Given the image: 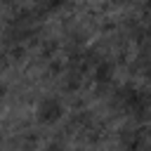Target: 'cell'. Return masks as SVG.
<instances>
[{"instance_id": "1", "label": "cell", "mask_w": 151, "mask_h": 151, "mask_svg": "<svg viewBox=\"0 0 151 151\" xmlns=\"http://www.w3.org/2000/svg\"><path fill=\"white\" fill-rule=\"evenodd\" d=\"M61 116V104L57 99H42L40 106H38V118L42 123H54L57 118Z\"/></svg>"}, {"instance_id": "2", "label": "cell", "mask_w": 151, "mask_h": 151, "mask_svg": "<svg viewBox=\"0 0 151 151\" xmlns=\"http://www.w3.org/2000/svg\"><path fill=\"white\" fill-rule=\"evenodd\" d=\"M61 2H64V0H47V7H50V9H54V7H59Z\"/></svg>"}]
</instances>
